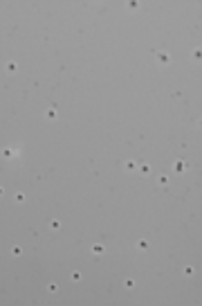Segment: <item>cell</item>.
<instances>
[{"mask_svg": "<svg viewBox=\"0 0 202 306\" xmlns=\"http://www.w3.org/2000/svg\"><path fill=\"white\" fill-rule=\"evenodd\" d=\"M173 171H175V173H184V171H187V162H184V160H175Z\"/></svg>", "mask_w": 202, "mask_h": 306, "instance_id": "1", "label": "cell"}, {"mask_svg": "<svg viewBox=\"0 0 202 306\" xmlns=\"http://www.w3.org/2000/svg\"><path fill=\"white\" fill-rule=\"evenodd\" d=\"M18 155V151L16 149H11V147H7V149H2V158H7V160H11V158H16Z\"/></svg>", "mask_w": 202, "mask_h": 306, "instance_id": "2", "label": "cell"}, {"mask_svg": "<svg viewBox=\"0 0 202 306\" xmlns=\"http://www.w3.org/2000/svg\"><path fill=\"white\" fill-rule=\"evenodd\" d=\"M157 61H160L162 66H168V63H171V56H168L166 52H157Z\"/></svg>", "mask_w": 202, "mask_h": 306, "instance_id": "3", "label": "cell"}, {"mask_svg": "<svg viewBox=\"0 0 202 306\" xmlns=\"http://www.w3.org/2000/svg\"><path fill=\"white\" fill-rule=\"evenodd\" d=\"M45 117H47V120H56V117H58V115H56V108H47V110H45Z\"/></svg>", "mask_w": 202, "mask_h": 306, "instance_id": "4", "label": "cell"}, {"mask_svg": "<svg viewBox=\"0 0 202 306\" xmlns=\"http://www.w3.org/2000/svg\"><path fill=\"white\" fill-rule=\"evenodd\" d=\"M157 185L160 187H168V176H160V178H157Z\"/></svg>", "mask_w": 202, "mask_h": 306, "instance_id": "5", "label": "cell"}, {"mask_svg": "<svg viewBox=\"0 0 202 306\" xmlns=\"http://www.w3.org/2000/svg\"><path fill=\"white\" fill-rule=\"evenodd\" d=\"M103 250H106V248H103V245H99V243L92 245V254H97V257H99V254H103Z\"/></svg>", "mask_w": 202, "mask_h": 306, "instance_id": "6", "label": "cell"}, {"mask_svg": "<svg viewBox=\"0 0 202 306\" xmlns=\"http://www.w3.org/2000/svg\"><path fill=\"white\" fill-rule=\"evenodd\" d=\"M137 248H139V250H148V241L146 239H139V241H137Z\"/></svg>", "mask_w": 202, "mask_h": 306, "instance_id": "7", "label": "cell"}, {"mask_svg": "<svg viewBox=\"0 0 202 306\" xmlns=\"http://www.w3.org/2000/svg\"><path fill=\"white\" fill-rule=\"evenodd\" d=\"M135 169H137V162L128 160V162H126V171H135Z\"/></svg>", "mask_w": 202, "mask_h": 306, "instance_id": "8", "label": "cell"}, {"mask_svg": "<svg viewBox=\"0 0 202 306\" xmlns=\"http://www.w3.org/2000/svg\"><path fill=\"white\" fill-rule=\"evenodd\" d=\"M137 169H139V173L146 176V173H150V164H142V167H137Z\"/></svg>", "mask_w": 202, "mask_h": 306, "instance_id": "9", "label": "cell"}, {"mask_svg": "<svg viewBox=\"0 0 202 306\" xmlns=\"http://www.w3.org/2000/svg\"><path fill=\"white\" fill-rule=\"evenodd\" d=\"M16 70H18V68H16V63H13V61H9V63H7V72H9V74H13Z\"/></svg>", "mask_w": 202, "mask_h": 306, "instance_id": "10", "label": "cell"}, {"mask_svg": "<svg viewBox=\"0 0 202 306\" xmlns=\"http://www.w3.org/2000/svg\"><path fill=\"white\" fill-rule=\"evenodd\" d=\"M50 230H61V223L54 218V221H50Z\"/></svg>", "mask_w": 202, "mask_h": 306, "instance_id": "11", "label": "cell"}, {"mask_svg": "<svg viewBox=\"0 0 202 306\" xmlns=\"http://www.w3.org/2000/svg\"><path fill=\"white\" fill-rule=\"evenodd\" d=\"M13 200H16V203H25V194H20V191H18V194L13 196Z\"/></svg>", "mask_w": 202, "mask_h": 306, "instance_id": "12", "label": "cell"}, {"mask_svg": "<svg viewBox=\"0 0 202 306\" xmlns=\"http://www.w3.org/2000/svg\"><path fill=\"white\" fill-rule=\"evenodd\" d=\"M11 254H13V257H20V254H23V250H20L18 245H13V248H11Z\"/></svg>", "mask_w": 202, "mask_h": 306, "instance_id": "13", "label": "cell"}, {"mask_svg": "<svg viewBox=\"0 0 202 306\" xmlns=\"http://www.w3.org/2000/svg\"><path fill=\"white\" fill-rule=\"evenodd\" d=\"M70 279H72V281H81V272H77V270H74V272L70 275Z\"/></svg>", "mask_w": 202, "mask_h": 306, "instance_id": "14", "label": "cell"}, {"mask_svg": "<svg viewBox=\"0 0 202 306\" xmlns=\"http://www.w3.org/2000/svg\"><path fill=\"white\" fill-rule=\"evenodd\" d=\"M123 286H126V288H133V286H135V279H126V281H123Z\"/></svg>", "mask_w": 202, "mask_h": 306, "instance_id": "15", "label": "cell"}, {"mask_svg": "<svg viewBox=\"0 0 202 306\" xmlns=\"http://www.w3.org/2000/svg\"><path fill=\"white\" fill-rule=\"evenodd\" d=\"M47 290H50V293H56V290H58V286H56V284H50V286H47Z\"/></svg>", "mask_w": 202, "mask_h": 306, "instance_id": "16", "label": "cell"}, {"mask_svg": "<svg viewBox=\"0 0 202 306\" xmlns=\"http://www.w3.org/2000/svg\"><path fill=\"white\" fill-rule=\"evenodd\" d=\"M2 194H5V189H2V187H0V196H2Z\"/></svg>", "mask_w": 202, "mask_h": 306, "instance_id": "17", "label": "cell"}]
</instances>
